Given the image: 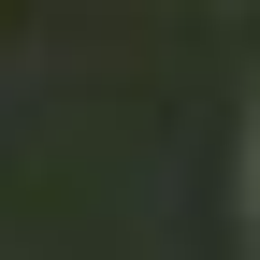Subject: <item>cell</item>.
Returning <instances> with one entry per match:
<instances>
[]
</instances>
